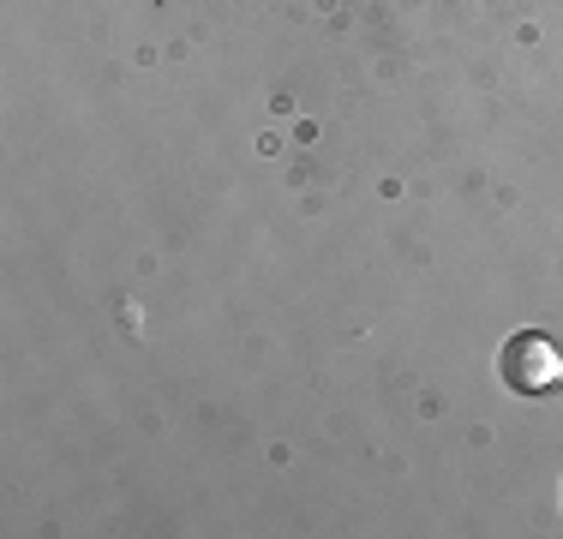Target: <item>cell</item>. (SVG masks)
<instances>
[{
	"mask_svg": "<svg viewBox=\"0 0 563 539\" xmlns=\"http://www.w3.org/2000/svg\"><path fill=\"white\" fill-rule=\"evenodd\" d=\"M498 372H504V384H516V389H528V396H540V389H558V377H563V354L545 336H509L504 342V354H498Z\"/></svg>",
	"mask_w": 563,
	"mask_h": 539,
	"instance_id": "1",
	"label": "cell"
}]
</instances>
